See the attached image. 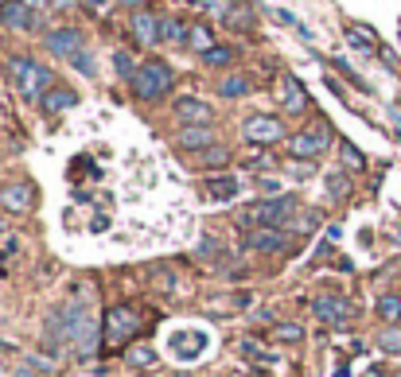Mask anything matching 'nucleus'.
I'll return each mask as SVG.
<instances>
[{
    "label": "nucleus",
    "mask_w": 401,
    "mask_h": 377,
    "mask_svg": "<svg viewBox=\"0 0 401 377\" xmlns=\"http://www.w3.org/2000/svg\"><path fill=\"white\" fill-rule=\"evenodd\" d=\"M0 20L8 27H16V31H27V27H36V12L27 8L24 0H8L4 8H0Z\"/></svg>",
    "instance_id": "13"
},
{
    "label": "nucleus",
    "mask_w": 401,
    "mask_h": 377,
    "mask_svg": "<svg viewBox=\"0 0 401 377\" xmlns=\"http://www.w3.org/2000/svg\"><path fill=\"white\" fill-rule=\"evenodd\" d=\"M171 90V66L168 62H145L133 74V94L141 101H160Z\"/></svg>",
    "instance_id": "2"
},
{
    "label": "nucleus",
    "mask_w": 401,
    "mask_h": 377,
    "mask_svg": "<svg viewBox=\"0 0 401 377\" xmlns=\"http://www.w3.org/2000/svg\"><path fill=\"white\" fill-rule=\"evenodd\" d=\"M242 133H245V140H257V144H277L280 136H284V125L277 121V117H250V121L242 125Z\"/></svg>",
    "instance_id": "7"
},
{
    "label": "nucleus",
    "mask_w": 401,
    "mask_h": 377,
    "mask_svg": "<svg viewBox=\"0 0 401 377\" xmlns=\"http://www.w3.org/2000/svg\"><path fill=\"white\" fill-rule=\"evenodd\" d=\"M378 319H382V323H401V296H382V300H378Z\"/></svg>",
    "instance_id": "20"
},
{
    "label": "nucleus",
    "mask_w": 401,
    "mask_h": 377,
    "mask_svg": "<svg viewBox=\"0 0 401 377\" xmlns=\"http://www.w3.org/2000/svg\"><path fill=\"white\" fill-rule=\"evenodd\" d=\"M292 210H296V203L292 198H269V203H254V207L242 214L245 226H273V230H280L284 222L292 218Z\"/></svg>",
    "instance_id": "3"
},
{
    "label": "nucleus",
    "mask_w": 401,
    "mask_h": 377,
    "mask_svg": "<svg viewBox=\"0 0 401 377\" xmlns=\"http://www.w3.org/2000/svg\"><path fill=\"white\" fill-rule=\"evenodd\" d=\"M280 101H284V109H289V113H300L308 105L304 86L296 82V78H280Z\"/></svg>",
    "instance_id": "16"
},
{
    "label": "nucleus",
    "mask_w": 401,
    "mask_h": 377,
    "mask_svg": "<svg viewBox=\"0 0 401 377\" xmlns=\"http://www.w3.org/2000/svg\"><path fill=\"white\" fill-rule=\"evenodd\" d=\"M343 164H347V168H363V156H359L354 144H343Z\"/></svg>",
    "instance_id": "31"
},
{
    "label": "nucleus",
    "mask_w": 401,
    "mask_h": 377,
    "mask_svg": "<svg viewBox=\"0 0 401 377\" xmlns=\"http://www.w3.org/2000/svg\"><path fill=\"white\" fill-rule=\"evenodd\" d=\"M351 311L354 307L335 292L316 296V304H312V315H316L319 323H328V327H347V323H351Z\"/></svg>",
    "instance_id": "5"
},
{
    "label": "nucleus",
    "mask_w": 401,
    "mask_h": 377,
    "mask_svg": "<svg viewBox=\"0 0 401 377\" xmlns=\"http://www.w3.org/2000/svg\"><path fill=\"white\" fill-rule=\"evenodd\" d=\"M187 36H191V27L180 24V20H160V39H168V43H187Z\"/></svg>",
    "instance_id": "19"
},
{
    "label": "nucleus",
    "mask_w": 401,
    "mask_h": 377,
    "mask_svg": "<svg viewBox=\"0 0 401 377\" xmlns=\"http://www.w3.org/2000/svg\"><path fill=\"white\" fill-rule=\"evenodd\" d=\"M328 144H331V129L319 121V125H312V129H304V133L289 136V156L312 159V156H319V152H324Z\"/></svg>",
    "instance_id": "4"
},
{
    "label": "nucleus",
    "mask_w": 401,
    "mask_h": 377,
    "mask_svg": "<svg viewBox=\"0 0 401 377\" xmlns=\"http://www.w3.org/2000/svg\"><path fill=\"white\" fill-rule=\"evenodd\" d=\"M230 59H234L230 47H210L207 55H203V62H207V66H230Z\"/></svg>",
    "instance_id": "28"
},
{
    "label": "nucleus",
    "mask_w": 401,
    "mask_h": 377,
    "mask_svg": "<svg viewBox=\"0 0 401 377\" xmlns=\"http://www.w3.org/2000/svg\"><path fill=\"white\" fill-rule=\"evenodd\" d=\"M273 335H277V339H284V342H296V339H304V330L296 327V323H280V327L273 330Z\"/></svg>",
    "instance_id": "29"
},
{
    "label": "nucleus",
    "mask_w": 401,
    "mask_h": 377,
    "mask_svg": "<svg viewBox=\"0 0 401 377\" xmlns=\"http://www.w3.org/2000/svg\"><path fill=\"white\" fill-rule=\"evenodd\" d=\"M238 191H242L238 175H210L207 179V195L210 198H234Z\"/></svg>",
    "instance_id": "17"
},
{
    "label": "nucleus",
    "mask_w": 401,
    "mask_h": 377,
    "mask_svg": "<svg viewBox=\"0 0 401 377\" xmlns=\"http://www.w3.org/2000/svg\"><path fill=\"white\" fill-rule=\"evenodd\" d=\"M71 66H78V70H82L86 74V78H94V59H90V55H86V51H78V55H74V59H71Z\"/></svg>",
    "instance_id": "30"
},
{
    "label": "nucleus",
    "mask_w": 401,
    "mask_h": 377,
    "mask_svg": "<svg viewBox=\"0 0 401 377\" xmlns=\"http://www.w3.org/2000/svg\"><path fill=\"white\" fill-rule=\"evenodd\" d=\"M121 4H129V8H133V4H141V0H121Z\"/></svg>",
    "instance_id": "37"
},
{
    "label": "nucleus",
    "mask_w": 401,
    "mask_h": 377,
    "mask_svg": "<svg viewBox=\"0 0 401 377\" xmlns=\"http://www.w3.org/2000/svg\"><path fill=\"white\" fill-rule=\"evenodd\" d=\"M125 362L133 365V369H148V365L156 362V350H152V346H129Z\"/></svg>",
    "instance_id": "22"
},
{
    "label": "nucleus",
    "mask_w": 401,
    "mask_h": 377,
    "mask_svg": "<svg viewBox=\"0 0 401 377\" xmlns=\"http://www.w3.org/2000/svg\"><path fill=\"white\" fill-rule=\"evenodd\" d=\"M8 70H12V78H16V86H20L24 98H43L47 90H55L51 70L39 66L36 59H27V55H12V59H8Z\"/></svg>",
    "instance_id": "1"
},
{
    "label": "nucleus",
    "mask_w": 401,
    "mask_h": 377,
    "mask_svg": "<svg viewBox=\"0 0 401 377\" xmlns=\"http://www.w3.org/2000/svg\"><path fill=\"white\" fill-rule=\"evenodd\" d=\"M199 4H203V0H199Z\"/></svg>",
    "instance_id": "39"
},
{
    "label": "nucleus",
    "mask_w": 401,
    "mask_h": 377,
    "mask_svg": "<svg viewBox=\"0 0 401 377\" xmlns=\"http://www.w3.org/2000/svg\"><path fill=\"white\" fill-rule=\"evenodd\" d=\"M129 27H133L136 43H145V47H152V43H160V20L152 12H145V8H136L133 20H129Z\"/></svg>",
    "instance_id": "12"
},
{
    "label": "nucleus",
    "mask_w": 401,
    "mask_h": 377,
    "mask_svg": "<svg viewBox=\"0 0 401 377\" xmlns=\"http://www.w3.org/2000/svg\"><path fill=\"white\" fill-rule=\"evenodd\" d=\"M389 117H393V121L401 125V109H398V105H393V109H389Z\"/></svg>",
    "instance_id": "36"
},
{
    "label": "nucleus",
    "mask_w": 401,
    "mask_h": 377,
    "mask_svg": "<svg viewBox=\"0 0 401 377\" xmlns=\"http://www.w3.org/2000/svg\"><path fill=\"white\" fill-rule=\"evenodd\" d=\"M378 346H382L386 354H401V327L382 330V335H378Z\"/></svg>",
    "instance_id": "26"
},
{
    "label": "nucleus",
    "mask_w": 401,
    "mask_h": 377,
    "mask_svg": "<svg viewBox=\"0 0 401 377\" xmlns=\"http://www.w3.org/2000/svg\"><path fill=\"white\" fill-rule=\"evenodd\" d=\"M199 164H203V168H226V164H230V152L222 144H210V148L199 152Z\"/></svg>",
    "instance_id": "21"
},
{
    "label": "nucleus",
    "mask_w": 401,
    "mask_h": 377,
    "mask_svg": "<svg viewBox=\"0 0 401 377\" xmlns=\"http://www.w3.org/2000/svg\"><path fill=\"white\" fill-rule=\"evenodd\" d=\"M82 4H86V8H90L94 16H106V12H110V0H82Z\"/></svg>",
    "instance_id": "32"
},
{
    "label": "nucleus",
    "mask_w": 401,
    "mask_h": 377,
    "mask_svg": "<svg viewBox=\"0 0 401 377\" xmlns=\"http://www.w3.org/2000/svg\"><path fill=\"white\" fill-rule=\"evenodd\" d=\"M245 245H250L254 253H284V249H289V237H284V230L257 226V230L245 233Z\"/></svg>",
    "instance_id": "8"
},
{
    "label": "nucleus",
    "mask_w": 401,
    "mask_h": 377,
    "mask_svg": "<svg viewBox=\"0 0 401 377\" xmlns=\"http://www.w3.org/2000/svg\"><path fill=\"white\" fill-rule=\"evenodd\" d=\"M219 94L222 98H245V94H250V78H245V74H226L222 86H219Z\"/></svg>",
    "instance_id": "18"
},
{
    "label": "nucleus",
    "mask_w": 401,
    "mask_h": 377,
    "mask_svg": "<svg viewBox=\"0 0 401 377\" xmlns=\"http://www.w3.org/2000/svg\"><path fill=\"white\" fill-rule=\"evenodd\" d=\"M215 144V133H210V125H183L180 129V148H187V152H203V148Z\"/></svg>",
    "instance_id": "14"
},
{
    "label": "nucleus",
    "mask_w": 401,
    "mask_h": 377,
    "mask_svg": "<svg viewBox=\"0 0 401 377\" xmlns=\"http://www.w3.org/2000/svg\"><path fill=\"white\" fill-rule=\"evenodd\" d=\"M24 4H27V8H32V12H39V8H47L51 0H24Z\"/></svg>",
    "instance_id": "34"
},
{
    "label": "nucleus",
    "mask_w": 401,
    "mask_h": 377,
    "mask_svg": "<svg viewBox=\"0 0 401 377\" xmlns=\"http://www.w3.org/2000/svg\"><path fill=\"white\" fill-rule=\"evenodd\" d=\"M175 117L183 125H215V109L199 98H180L175 101Z\"/></svg>",
    "instance_id": "11"
},
{
    "label": "nucleus",
    "mask_w": 401,
    "mask_h": 377,
    "mask_svg": "<svg viewBox=\"0 0 401 377\" xmlns=\"http://www.w3.org/2000/svg\"><path fill=\"white\" fill-rule=\"evenodd\" d=\"M273 16H277V20H280L284 27H292V31H296V36L304 39V43H312V31H308V27L300 24V20H296L292 12H284V8H273Z\"/></svg>",
    "instance_id": "23"
},
{
    "label": "nucleus",
    "mask_w": 401,
    "mask_h": 377,
    "mask_svg": "<svg viewBox=\"0 0 401 377\" xmlns=\"http://www.w3.org/2000/svg\"><path fill=\"white\" fill-rule=\"evenodd\" d=\"M136 330H141V315H136L133 307H113L110 315H106V339L110 342L133 339Z\"/></svg>",
    "instance_id": "6"
},
{
    "label": "nucleus",
    "mask_w": 401,
    "mask_h": 377,
    "mask_svg": "<svg viewBox=\"0 0 401 377\" xmlns=\"http://www.w3.org/2000/svg\"><path fill=\"white\" fill-rule=\"evenodd\" d=\"M187 47H195V51H203V55H207V51L215 47V43H210V31L203 24H195L191 36H187Z\"/></svg>",
    "instance_id": "24"
},
{
    "label": "nucleus",
    "mask_w": 401,
    "mask_h": 377,
    "mask_svg": "<svg viewBox=\"0 0 401 377\" xmlns=\"http://www.w3.org/2000/svg\"><path fill=\"white\" fill-rule=\"evenodd\" d=\"M78 0H51V8H74Z\"/></svg>",
    "instance_id": "35"
},
{
    "label": "nucleus",
    "mask_w": 401,
    "mask_h": 377,
    "mask_svg": "<svg viewBox=\"0 0 401 377\" xmlns=\"http://www.w3.org/2000/svg\"><path fill=\"white\" fill-rule=\"evenodd\" d=\"M47 51H55L59 59H74L82 51V31L78 27H55V31H47Z\"/></svg>",
    "instance_id": "10"
},
{
    "label": "nucleus",
    "mask_w": 401,
    "mask_h": 377,
    "mask_svg": "<svg viewBox=\"0 0 401 377\" xmlns=\"http://www.w3.org/2000/svg\"><path fill=\"white\" fill-rule=\"evenodd\" d=\"M226 24H230V27H242V31H245V27H254V12H250L245 4H234L230 16H226Z\"/></svg>",
    "instance_id": "25"
},
{
    "label": "nucleus",
    "mask_w": 401,
    "mask_h": 377,
    "mask_svg": "<svg viewBox=\"0 0 401 377\" xmlns=\"http://www.w3.org/2000/svg\"><path fill=\"white\" fill-rule=\"evenodd\" d=\"M39 105H43V113H66L78 105V94L74 90H62V86H55V90H47L43 98H39Z\"/></svg>",
    "instance_id": "15"
},
{
    "label": "nucleus",
    "mask_w": 401,
    "mask_h": 377,
    "mask_svg": "<svg viewBox=\"0 0 401 377\" xmlns=\"http://www.w3.org/2000/svg\"><path fill=\"white\" fill-rule=\"evenodd\" d=\"M36 203V191H32V183H8L4 191H0V207L8 210V214H27Z\"/></svg>",
    "instance_id": "9"
},
{
    "label": "nucleus",
    "mask_w": 401,
    "mask_h": 377,
    "mask_svg": "<svg viewBox=\"0 0 401 377\" xmlns=\"http://www.w3.org/2000/svg\"><path fill=\"white\" fill-rule=\"evenodd\" d=\"M113 66H117V74H121V78H129V82H133V74L141 70V66L133 62V55H129V51H117V55H113Z\"/></svg>",
    "instance_id": "27"
},
{
    "label": "nucleus",
    "mask_w": 401,
    "mask_h": 377,
    "mask_svg": "<svg viewBox=\"0 0 401 377\" xmlns=\"http://www.w3.org/2000/svg\"><path fill=\"white\" fill-rule=\"evenodd\" d=\"M261 195H269V198H280V183H277V179H261Z\"/></svg>",
    "instance_id": "33"
},
{
    "label": "nucleus",
    "mask_w": 401,
    "mask_h": 377,
    "mask_svg": "<svg viewBox=\"0 0 401 377\" xmlns=\"http://www.w3.org/2000/svg\"><path fill=\"white\" fill-rule=\"evenodd\" d=\"M0 233H4V218H0Z\"/></svg>",
    "instance_id": "38"
}]
</instances>
